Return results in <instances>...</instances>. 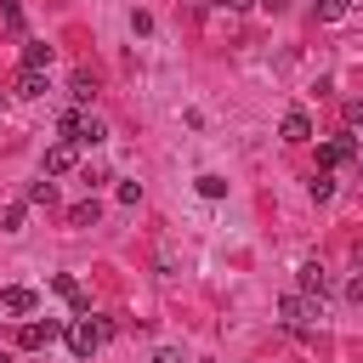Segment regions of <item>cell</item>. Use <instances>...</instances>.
Listing matches in <instances>:
<instances>
[{
  "label": "cell",
  "mask_w": 363,
  "mask_h": 363,
  "mask_svg": "<svg viewBox=\"0 0 363 363\" xmlns=\"http://www.w3.org/2000/svg\"><path fill=\"white\" fill-rule=\"evenodd\" d=\"M57 136L74 142V147H96V142H108V125H102L96 113H85V108H68V113L57 119Z\"/></svg>",
  "instance_id": "cell-1"
},
{
  "label": "cell",
  "mask_w": 363,
  "mask_h": 363,
  "mask_svg": "<svg viewBox=\"0 0 363 363\" xmlns=\"http://www.w3.org/2000/svg\"><path fill=\"white\" fill-rule=\"evenodd\" d=\"M62 340H68V352H74V357H91L108 335H102V318L79 312V318H68V323H62Z\"/></svg>",
  "instance_id": "cell-2"
},
{
  "label": "cell",
  "mask_w": 363,
  "mask_h": 363,
  "mask_svg": "<svg viewBox=\"0 0 363 363\" xmlns=\"http://www.w3.org/2000/svg\"><path fill=\"white\" fill-rule=\"evenodd\" d=\"M346 164H357V136H352V130H335V136L318 147V170H346Z\"/></svg>",
  "instance_id": "cell-3"
},
{
  "label": "cell",
  "mask_w": 363,
  "mask_h": 363,
  "mask_svg": "<svg viewBox=\"0 0 363 363\" xmlns=\"http://www.w3.org/2000/svg\"><path fill=\"white\" fill-rule=\"evenodd\" d=\"M278 318H284L289 329H306V323L323 318V301H312V295H284V301H278Z\"/></svg>",
  "instance_id": "cell-4"
},
{
  "label": "cell",
  "mask_w": 363,
  "mask_h": 363,
  "mask_svg": "<svg viewBox=\"0 0 363 363\" xmlns=\"http://www.w3.org/2000/svg\"><path fill=\"white\" fill-rule=\"evenodd\" d=\"M57 335H62L57 318H28V323H17V346H23V352H45Z\"/></svg>",
  "instance_id": "cell-5"
},
{
  "label": "cell",
  "mask_w": 363,
  "mask_h": 363,
  "mask_svg": "<svg viewBox=\"0 0 363 363\" xmlns=\"http://www.w3.org/2000/svg\"><path fill=\"white\" fill-rule=\"evenodd\" d=\"M295 295H312V301L329 295V272H323V261H301V272H295Z\"/></svg>",
  "instance_id": "cell-6"
},
{
  "label": "cell",
  "mask_w": 363,
  "mask_h": 363,
  "mask_svg": "<svg viewBox=\"0 0 363 363\" xmlns=\"http://www.w3.org/2000/svg\"><path fill=\"white\" fill-rule=\"evenodd\" d=\"M278 136H284V142H295V147H301V142H312V113H306V108H289V113H284V125H278Z\"/></svg>",
  "instance_id": "cell-7"
},
{
  "label": "cell",
  "mask_w": 363,
  "mask_h": 363,
  "mask_svg": "<svg viewBox=\"0 0 363 363\" xmlns=\"http://www.w3.org/2000/svg\"><path fill=\"white\" fill-rule=\"evenodd\" d=\"M74 164H79V147L74 142H51L45 147V176H68Z\"/></svg>",
  "instance_id": "cell-8"
},
{
  "label": "cell",
  "mask_w": 363,
  "mask_h": 363,
  "mask_svg": "<svg viewBox=\"0 0 363 363\" xmlns=\"http://www.w3.org/2000/svg\"><path fill=\"white\" fill-rule=\"evenodd\" d=\"M34 306H40V295H34V289H23V284L0 289V312H11V318H28Z\"/></svg>",
  "instance_id": "cell-9"
},
{
  "label": "cell",
  "mask_w": 363,
  "mask_h": 363,
  "mask_svg": "<svg viewBox=\"0 0 363 363\" xmlns=\"http://www.w3.org/2000/svg\"><path fill=\"white\" fill-rule=\"evenodd\" d=\"M11 91H17V96H45V74H40V68H17Z\"/></svg>",
  "instance_id": "cell-10"
},
{
  "label": "cell",
  "mask_w": 363,
  "mask_h": 363,
  "mask_svg": "<svg viewBox=\"0 0 363 363\" xmlns=\"http://www.w3.org/2000/svg\"><path fill=\"white\" fill-rule=\"evenodd\" d=\"M96 221H102V204H96V199L68 204V227H96Z\"/></svg>",
  "instance_id": "cell-11"
},
{
  "label": "cell",
  "mask_w": 363,
  "mask_h": 363,
  "mask_svg": "<svg viewBox=\"0 0 363 363\" xmlns=\"http://www.w3.org/2000/svg\"><path fill=\"white\" fill-rule=\"evenodd\" d=\"M23 68H40V74H45V68H51V45H45V40H28V45H23Z\"/></svg>",
  "instance_id": "cell-12"
},
{
  "label": "cell",
  "mask_w": 363,
  "mask_h": 363,
  "mask_svg": "<svg viewBox=\"0 0 363 363\" xmlns=\"http://www.w3.org/2000/svg\"><path fill=\"white\" fill-rule=\"evenodd\" d=\"M306 193H312L318 204H329V199H335V170H312V182H306Z\"/></svg>",
  "instance_id": "cell-13"
},
{
  "label": "cell",
  "mask_w": 363,
  "mask_h": 363,
  "mask_svg": "<svg viewBox=\"0 0 363 363\" xmlns=\"http://www.w3.org/2000/svg\"><path fill=\"white\" fill-rule=\"evenodd\" d=\"M199 199H227V176L204 170V176H199Z\"/></svg>",
  "instance_id": "cell-14"
},
{
  "label": "cell",
  "mask_w": 363,
  "mask_h": 363,
  "mask_svg": "<svg viewBox=\"0 0 363 363\" xmlns=\"http://www.w3.org/2000/svg\"><path fill=\"white\" fill-rule=\"evenodd\" d=\"M28 204H57V182H51V176L28 182Z\"/></svg>",
  "instance_id": "cell-15"
},
{
  "label": "cell",
  "mask_w": 363,
  "mask_h": 363,
  "mask_svg": "<svg viewBox=\"0 0 363 363\" xmlns=\"http://www.w3.org/2000/svg\"><path fill=\"white\" fill-rule=\"evenodd\" d=\"M312 11H318V23H340V17L352 11V0H318Z\"/></svg>",
  "instance_id": "cell-16"
},
{
  "label": "cell",
  "mask_w": 363,
  "mask_h": 363,
  "mask_svg": "<svg viewBox=\"0 0 363 363\" xmlns=\"http://www.w3.org/2000/svg\"><path fill=\"white\" fill-rule=\"evenodd\" d=\"M68 96H74V102H91V96H96V79L79 68V74H74V85H68Z\"/></svg>",
  "instance_id": "cell-17"
},
{
  "label": "cell",
  "mask_w": 363,
  "mask_h": 363,
  "mask_svg": "<svg viewBox=\"0 0 363 363\" xmlns=\"http://www.w3.org/2000/svg\"><path fill=\"white\" fill-rule=\"evenodd\" d=\"M23 221H28V204H6V216H0V233H23Z\"/></svg>",
  "instance_id": "cell-18"
},
{
  "label": "cell",
  "mask_w": 363,
  "mask_h": 363,
  "mask_svg": "<svg viewBox=\"0 0 363 363\" xmlns=\"http://www.w3.org/2000/svg\"><path fill=\"white\" fill-rule=\"evenodd\" d=\"M0 23H6L11 34H23V6H11V0H6V6H0Z\"/></svg>",
  "instance_id": "cell-19"
},
{
  "label": "cell",
  "mask_w": 363,
  "mask_h": 363,
  "mask_svg": "<svg viewBox=\"0 0 363 363\" xmlns=\"http://www.w3.org/2000/svg\"><path fill=\"white\" fill-rule=\"evenodd\" d=\"M142 199V182H119V204H136Z\"/></svg>",
  "instance_id": "cell-20"
},
{
  "label": "cell",
  "mask_w": 363,
  "mask_h": 363,
  "mask_svg": "<svg viewBox=\"0 0 363 363\" xmlns=\"http://www.w3.org/2000/svg\"><path fill=\"white\" fill-rule=\"evenodd\" d=\"M153 363H182V352H176V346H159V352H153Z\"/></svg>",
  "instance_id": "cell-21"
},
{
  "label": "cell",
  "mask_w": 363,
  "mask_h": 363,
  "mask_svg": "<svg viewBox=\"0 0 363 363\" xmlns=\"http://www.w3.org/2000/svg\"><path fill=\"white\" fill-rule=\"evenodd\" d=\"M210 6H216V11H244L250 0H210Z\"/></svg>",
  "instance_id": "cell-22"
},
{
  "label": "cell",
  "mask_w": 363,
  "mask_h": 363,
  "mask_svg": "<svg viewBox=\"0 0 363 363\" xmlns=\"http://www.w3.org/2000/svg\"><path fill=\"white\" fill-rule=\"evenodd\" d=\"M255 6H261V11H272V17H278V11H284V6H289V0H255Z\"/></svg>",
  "instance_id": "cell-23"
},
{
  "label": "cell",
  "mask_w": 363,
  "mask_h": 363,
  "mask_svg": "<svg viewBox=\"0 0 363 363\" xmlns=\"http://www.w3.org/2000/svg\"><path fill=\"white\" fill-rule=\"evenodd\" d=\"M0 363H11V352H0Z\"/></svg>",
  "instance_id": "cell-24"
},
{
  "label": "cell",
  "mask_w": 363,
  "mask_h": 363,
  "mask_svg": "<svg viewBox=\"0 0 363 363\" xmlns=\"http://www.w3.org/2000/svg\"><path fill=\"white\" fill-rule=\"evenodd\" d=\"M199 363H216V357H199Z\"/></svg>",
  "instance_id": "cell-25"
}]
</instances>
